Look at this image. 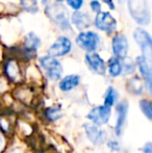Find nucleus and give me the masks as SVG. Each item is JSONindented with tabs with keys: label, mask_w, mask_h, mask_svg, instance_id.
<instances>
[{
	"label": "nucleus",
	"mask_w": 152,
	"mask_h": 153,
	"mask_svg": "<svg viewBox=\"0 0 152 153\" xmlns=\"http://www.w3.org/2000/svg\"><path fill=\"white\" fill-rule=\"evenodd\" d=\"M128 10L131 17L139 24H149L150 12L147 0H128Z\"/></svg>",
	"instance_id": "nucleus-1"
},
{
	"label": "nucleus",
	"mask_w": 152,
	"mask_h": 153,
	"mask_svg": "<svg viewBox=\"0 0 152 153\" xmlns=\"http://www.w3.org/2000/svg\"><path fill=\"white\" fill-rule=\"evenodd\" d=\"M46 14L51 21L59 25L61 28H70L69 24V14L67 10L59 2L55 3H49L46 5Z\"/></svg>",
	"instance_id": "nucleus-2"
},
{
	"label": "nucleus",
	"mask_w": 152,
	"mask_h": 153,
	"mask_svg": "<svg viewBox=\"0 0 152 153\" xmlns=\"http://www.w3.org/2000/svg\"><path fill=\"white\" fill-rule=\"evenodd\" d=\"M40 64L44 71L46 72V75L52 80H59L63 74V67L61 62L54 57H51L49 55L43 56L40 59Z\"/></svg>",
	"instance_id": "nucleus-3"
},
{
	"label": "nucleus",
	"mask_w": 152,
	"mask_h": 153,
	"mask_svg": "<svg viewBox=\"0 0 152 153\" xmlns=\"http://www.w3.org/2000/svg\"><path fill=\"white\" fill-rule=\"evenodd\" d=\"M99 43V36L94 31H82L76 38V44L89 53L94 52L97 49Z\"/></svg>",
	"instance_id": "nucleus-4"
},
{
	"label": "nucleus",
	"mask_w": 152,
	"mask_h": 153,
	"mask_svg": "<svg viewBox=\"0 0 152 153\" xmlns=\"http://www.w3.org/2000/svg\"><path fill=\"white\" fill-rule=\"evenodd\" d=\"M133 38L142 50L143 57L149 62H151V51H152V42L151 36L146 30L142 28H136L133 32Z\"/></svg>",
	"instance_id": "nucleus-5"
},
{
	"label": "nucleus",
	"mask_w": 152,
	"mask_h": 153,
	"mask_svg": "<svg viewBox=\"0 0 152 153\" xmlns=\"http://www.w3.org/2000/svg\"><path fill=\"white\" fill-rule=\"evenodd\" d=\"M95 25L100 30L105 31L108 33H113L117 28V21L110 13L100 12L95 18Z\"/></svg>",
	"instance_id": "nucleus-6"
},
{
	"label": "nucleus",
	"mask_w": 152,
	"mask_h": 153,
	"mask_svg": "<svg viewBox=\"0 0 152 153\" xmlns=\"http://www.w3.org/2000/svg\"><path fill=\"white\" fill-rule=\"evenodd\" d=\"M72 44L71 41L66 36H59L54 44L50 46L48 50V54L51 57H57V56H64L68 54L71 51Z\"/></svg>",
	"instance_id": "nucleus-7"
},
{
	"label": "nucleus",
	"mask_w": 152,
	"mask_h": 153,
	"mask_svg": "<svg viewBox=\"0 0 152 153\" xmlns=\"http://www.w3.org/2000/svg\"><path fill=\"white\" fill-rule=\"evenodd\" d=\"M110 114H112V107L101 105L91 109V111L87 114V119H90L96 125H103L108 122Z\"/></svg>",
	"instance_id": "nucleus-8"
},
{
	"label": "nucleus",
	"mask_w": 152,
	"mask_h": 153,
	"mask_svg": "<svg viewBox=\"0 0 152 153\" xmlns=\"http://www.w3.org/2000/svg\"><path fill=\"white\" fill-rule=\"evenodd\" d=\"M113 52L118 59H124L128 53V41L126 36L119 33L113 39Z\"/></svg>",
	"instance_id": "nucleus-9"
},
{
	"label": "nucleus",
	"mask_w": 152,
	"mask_h": 153,
	"mask_svg": "<svg viewBox=\"0 0 152 153\" xmlns=\"http://www.w3.org/2000/svg\"><path fill=\"white\" fill-rule=\"evenodd\" d=\"M87 137L94 144V145H101L105 142V132L102 129H100L98 126L94 124H87L83 125Z\"/></svg>",
	"instance_id": "nucleus-10"
},
{
	"label": "nucleus",
	"mask_w": 152,
	"mask_h": 153,
	"mask_svg": "<svg viewBox=\"0 0 152 153\" xmlns=\"http://www.w3.org/2000/svg\"><path fill=\"white\" fill-rule=\"evenodd\" d=\"M128 113V103L126 101H122L117 105V121H116L115 132L116 135L121 137L123 132L124 126L126 123V118H127Z\"/></svg>",
	"instance_id": "nucleus-11"
},
{
	"label": "nucleus",
	"mask_w": 152,
	"mask_h": 153,
	"mask_svg": "<svg viewBox=\"0 0 152 153\" xmlns=\"http://www.w3.org/2000/svg\"><path fill=\"white\" fill-rule=\"evenodd\" d=\"M85 61L87 62L90 70L93 71L94 73L99 75H104L105 73V64L104 61L97 54V53H87L85 57Z\"/></svg>",
	"instance_id": "nucleus-12"
},
{
	"label": "nucleus",
	"mask_w": 152,
	"mask_h": 153,
	"mask_svg": "<svg viewBox=\"0 0 152 153\" xmlns=\"http://www.w3.org/2000/svg\"><path fill=\"white\" fill-rule=\"evenodd\" d=\"M136 64L140 69V72L142 74L144 81L146 82V85L148 88L149 92L151 91V68H150V62L147 61L145 57L138 56L136 57Z\"/></svg>",
	"instance_id": "nucleus-13"
},
{
	"label": "nucleus",
	"mask_w": 152,
	"mask_h": 153,
	"mask_svg": "<svg viewBox=\"0 0 152 153\" xmlns=\"http://www.w3.org/2000/svg\"><path fill=\"white\" fill-rule=\"evenodd\" d=\"M72 23L79 29V30H83L87 27H89L91 25V19L87 16V14H83L81 12L75 10V12L72 14L71 17Z\"/></svg>",
	"instance_id": "nucleus-14"
},
{
	"label": "nucleus",
	"mask_w": 152,
	"mask_h": 153,
	"mask_svg": "<svg viewBox=\"0 0 152 153\" xmlns=\"http://www.w3.org/2000/svg\"><path fill=\"white\" fill-rule=\"evenodd\" d=\"M79 80H80V77L78 75H74V74L68 75V76L64 77L61 80V82H59V89L64 92H69L79 85Z\"/></svg>",
	"instance_id": "nucleus-15"
},
{
	"label": "nucleus",
	"mask_w": 152,
	"mask_h": 153,
	"mask_svg": "<svg viewBox=\"0 0 152 153\" xmlns=\"http://www.w3.org/2000/svg\"><path fill=\"white\" fill-rule=\"evenodd\" d=\"M41 44V41L40 39L36 36L33 32H29L28 34L26 36L24 41V47H25V50L27 52H35L36 50L39 48Z\"/></svg>",
	"instance_id": "nucleus-16"
},
{
	"label": "nucleus",
	"mask_w": 152,
	"mask_h": 153,
	"mask_svg": "<svg viewBox=\"0 0 152 153\" xmlns=\"http://www.w3.org/2000/svg\"><path fill=\"white\" fill-rule=\"evenodd\" d=\"M123 71V66H122L120 59H116V57H112L108 61V72L113 77H117Z\"/></svg>",
	"instance_id": "nucleus-17"
},
{
	"label": "nucleus",
	"mask_w": 152,
	"mask_h": 153,
	"mask_svg": "<svg viewBox=\"0 0 152 153\" xmlns=\"http://www.w3.org/2000/svg\"><path fill=\"white\" fill-rule=\"evenodd\" d=\"M118 99V93L114 89V88H108V91L105 93V96H104V104L105 106L112 107L113 105L116 103Z\"/></svg>",
	"instance_id": "nucleus-18"
},
{
	"label": "nucleus",
	"mask_w": 152,
	"mask_h": 153,
	"mask_svg": "<svg viewBox=\"0 0 152 153\" xmlns=\"http://www.w3.org/2000/svg\"><path fill=\"white\" fill-rule=\"evenodd\" d=\"M21 6L24 8L26 12L35 14L39 10L38 7V1L37 0H20Z\"/></svg>",
	"instance_id": "nucleus-19"
},
{
	"label": "nucleus",
	"mask_w": 152,
	"mask_h": 153,
	"mask_svg": "<svg viewBox=\"0 0 152 153\" xmlns=\"http://www.w3.org/2000/svg\"><path fill=\"white\" fill-rule=\"evenodd\" d=\"M61 106H53L47 109L46 111V117L48 118L50 121H56L61 118Z\"/></svg>",
	"instance_id": "nucleus-20"
},
{
	"label": "nucleus",
	"mask_w": 152,
	"mask_h": 153,
	"mask_svg": "<svg viewBox=\"0 0 152 153\" xmlns=\"http://www.w3.org/2000/svg\"><path fill=\"white\" fill-rule=\"evenodd\" d=\"M140 107L142 109V111L144 113V115L148 118V120L152 119V104L149 100H142L140 102Z\"/></svg>",
	"instance_id": "nucleus-21"
},
{
	"label": "nucleus",
	"mask_w": 152,
	"mask_h": 153,
	"mask_svg": "<svg viewBox=\"0 0 152 153\" xmlns=\"http://www.w3.org/2000/svg\"><path fill=\"white\" fill-rule=\"evenodd\" d=\"M68 5L75 10H79L83 4V0H66Z\"/></svg>",
	"instance_id": "nucleus-22"
},
{
	"label": "nucleus",
	"mask_w": 152,
	"mask_h": 153,
	"mask_svg": "<svg viewBox=\"0 0 152 153\" xmlns=\"http://www.w3.org/2000/svg\"><path fill=\"white\" fill-rule=\"evenodd\" d=\"M17 67L16 65L14 64V62H10V64L7 65V73L8 75H10V77H14L15 74H17Z\"/></svg>",
	"instance_id": "nucleus-23"
},
{
	"label": "nucleus",
	"mask_w": 152,
	"mask_h": 153,
	"mask_svg": "<svg viewBox=\"0 0 152 153\" xmlns=\"http://www.w3.org/2000/svg\"><path fill=\"white\" fill-rule=\"evenodd\" d=\"M91 8L94 13H97V14L101 12V5H100V3L97 1V0L91 1Z\"/></svg>",
	"instance_id": "nucleus-24"
},
{
	"label": "nucleus",
	"mask_w": 152,
	"mask_h": 153,
	"mask_svg": "<svg viewBox=\"0 0 152 153\" xmlns=\"http://www.w3.org/2000/svg\"><path fill=\"white\" fill-rule=\"evenodd\" d=\"M108 148H110V149H112V150H116V151H118V150L120 149L119 144H118L117 142H115V141H110V142H108Z\"/></svg>",
	"instance_id": "nucleus-25"
},
{
	"label": "nucleus",
	"mask_w": 152,
	"mask_h": 153,
	"mask_svg": "<svg viewBox=\"0 0 152 153\" xmlns=\"http://www.w3.org/2000/svg\"><path fill=\"white\" fill-rule=\"evenodd\" d=\"M143 152L144 153H152V146L151 143H147L143 148Z\"/></svg>",
	"instance_id": "nucleus-26"
},
{
	"label": "nucleus",
	"mask_w": 152,
	"mask_h": 153,
	"mask_svg": "<svg viewBox=\"0 0 152 153\" xmlns=\"http://www.w3.org/2000/svg\"><path fill=\"white\" fill-rule=\"evenodd\" d=\"M102 1H103L104 3L108 4V5L110 6L112 10H114V8H115V4H114V1H113V0H102Z\"/></svg>",
	"instance_id": "nucleus-27"
},
{
	"label": "nucleus",
	"mask_w": 152,
	"mask_h": 153,
	"mask_svg": "<svg viewBox=\"0 0 152 153\" xmlns=\"http://www.w3.org/2000/svg\"><path fill=\"white\" fill-rule=\"evenodd\" d=\"M1 147H2V140L0 139V149H1Z\"/></svg>",
	"instance_id": "nucleus-28"
},
{
	"label": "nucleus",
	"mask_w": 152,
	"mask_h": 153,
	"mask_svg": "<svg viewBox=\"0 0 152 153\" xmlns=\"http://www.w3.org/2000/svg\"><path fill=\"white\" fill-rule=\"evenodd\" d=\"M55 1H56V2H59V3H61V2H63L64 0H55Z\"/></svg>",
	"instance_id": "nucleus-29"
}]
</instances>
